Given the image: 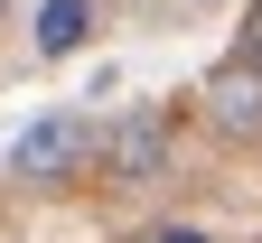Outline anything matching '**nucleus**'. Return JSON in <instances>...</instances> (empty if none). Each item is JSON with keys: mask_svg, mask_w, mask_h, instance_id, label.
<instances>
[{"mask_svg": "<svg viewBox=\"0 0 262 243\" xmlns=\"http://www.w3.org/2000/svg\"><path fill=\"white\" fill-rule=\"evenodd\" d=\"M38 56H75L84 38H94V0H38Z\"/></svg>", "mask_w": 262, "mask_h": 243, "instance_id": "20e7f679", "label": "nucleus"}, {"mask_svg": "<svg viewBox=\"0 0 262 243\" xmlns=\"http://www.w3.org/2000/svg\"><path fill=\"white\" fill-rule=\"evenodd\" d=\"M169 150H178V113H169V103H131L113 131H94L103 187H150V178H169Z\"/></svg>", "mask_w": 262, "mask_h": 243, "instance_id": "f257e3e1", "label": "nucleus"}, {"mask_svg": "<svg viewBox=\"0 0 262 243\" xmlns=\"http://www.w3.org/2000/svg\"><path fill=\"white\" fill-rule=\"evenodd\" d=\"M196 103H206V122L225 131V141H262V75H244L234 56L206 75V94H196Z\"/></svg>", "mask_w": 262, "mask_h": 243, "instance_id": "7ed1b4c3", "label": "nucleus"}, {"mask_svg": "<svg viewBox=\"0 0 262 243\" xmlns=\"http://www.w3.org/2000/svg\"><path fill=\"white\" fill-rule=\"evenodd\" d=\"M84 168H94V122L84 113H38L10 141V178L19 187H75Z\"/></svg>", "mask_w": 262, "mask_h": 243, "instance_id": "f03ea898", "label": "nucleus"}, {"mask_svg": "<svg viewBox=\"0 0 262 243\" xmlns=\"http://www.w3.org/2000/svg\"><path fill=\"white\" fill-rule=\"evenodd\" d=\"M141 243H215V234H196V225H159V234H141Z\"/></svg>", "mask_w": 262, "mask_h": 243, "instance_id": "423d86ee", "label": "nucleus"}, {"mask_svg": "<svg viewBox=\"0 0 262 243\" xmlns=\"http://www.w3.org/2000/svg\"><path fill=\"white\" fill-rule=\"evenodd\" d=\"M10 10H19V0H0V19H10Z\"/></svg>", "mask_w": 262, "mask_h": 243, "instance_id": "0eeeda50", "label": "nucleus"}, {"mask_svg": "<svg viewBox=\"0 0 262 243\" xmlns=\"http://www.w3.org/2000/svg\"><path fill=\"white\" fill-rule=\"evenodd\" d=\"M234 65L262 75V0H244V28H234Z\"/></svg>", "mask_w": 262, "mask_h": 243, "instance_id": "39448f33", "label": "nucleus"}]
</instances>
